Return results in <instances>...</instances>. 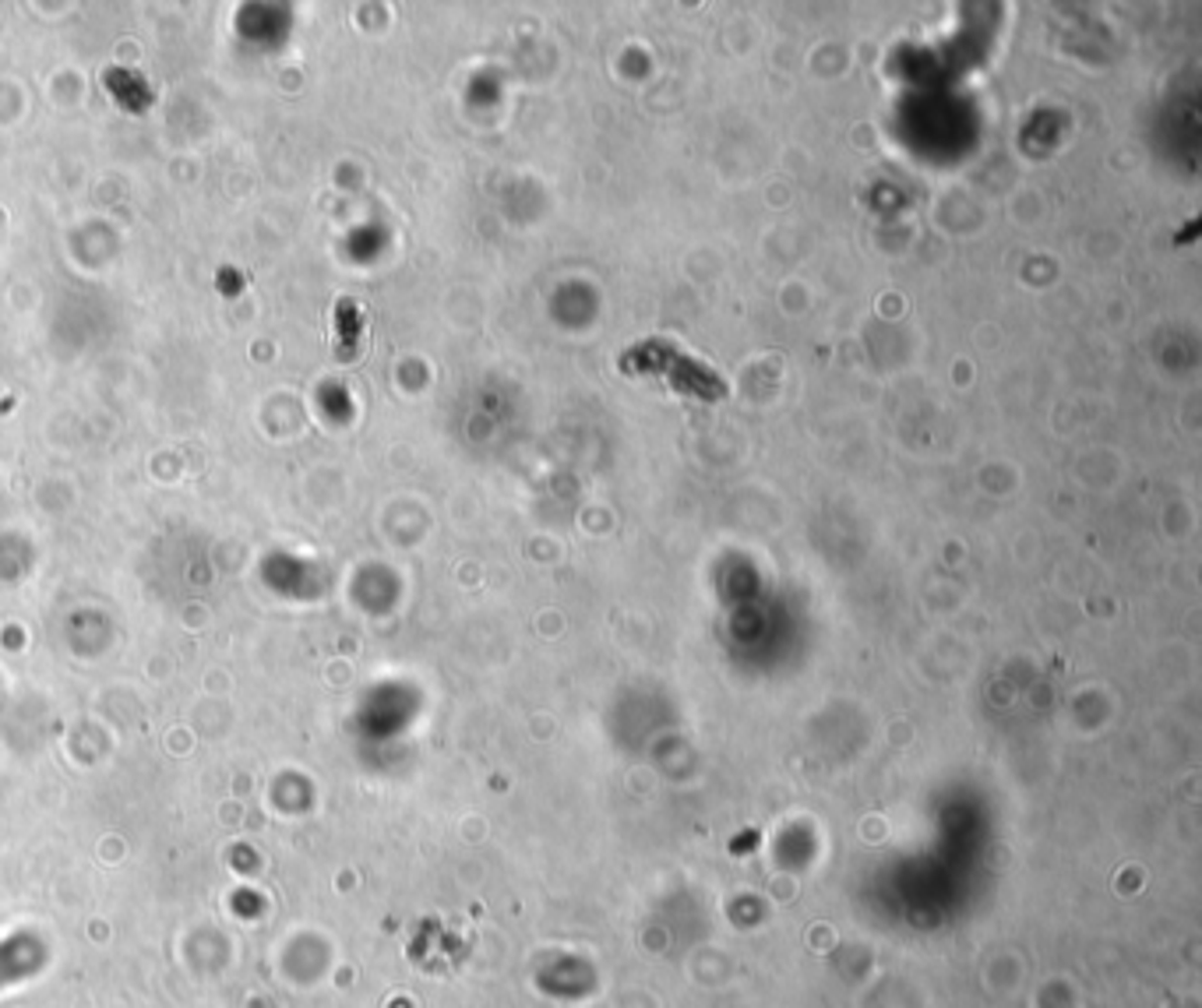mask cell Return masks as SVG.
Returning a JSON list of instances; mask_svg holds the SVG:
<instances>
[{"instance_id": "1", "label": "cell", "mask_w": 1202, "mask_h": 1008, "mask_svg": "<svg viewBox=\"0 0 1202 1008\" xmlns=\"http://www.w3.org/2000/svg\"><path fill=\"white\" fill-rule=\"evenodd\" d=\"M621 371L624 374H649V378H663L674 392L692 399H702V403H723L726 399V381L712 371L709 363H702L698 356L685 353L674 342L667 339H646L638 346L624 349L621 353Z\"/></svg>"}]
</instances>
